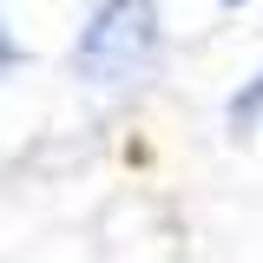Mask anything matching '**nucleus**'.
<instances>
[{
	"mask_svg": "<svg viewBox=\"0 0 263 263\" xmlns=\"http://www.w3.org/2000/svg\"><path fill=\"white\" fill-rule=\"evenodd\" d=\"M158 7L152 0H105L86 33H79V46H72V66L92 79V86H132V79H145L152 60H158Z\"/></svg>",
	"mask_w": 263,
	"mask_h": 263,
	"instance_id": "1",
	"label": "nucleus"
},
{
	"mask_svg": "<svg viewBox=\"0 0 263 263\" xmlns=\"http://www.w3.org/2000/svg\"><path fill=\"white\" fill-rule=\"evenodd\" d=\"M224 119H230V132H237V138H243V132L263 119V72H257V79H250V86H243V92L224 105Z\"/></svg>",
	"mask_w": 263,
	"mask_h": 263,
	"instance_id": "2",
	"label": "nucleus"
},
{
	"mask_svg": "<svg viewBox=\"0 0 263 263\" xmlns=\"http://www.w3.org/2000/svg\"><path fill=\"white\" fill-rule=\"evenodd\" d=\"M230 7H237V0H230Z\"/></svg>",
	"mask_w": 263,
	"mask_h": 263,
	"instance_id": "3",
	"label": "nucleus"
}]
</instances>
